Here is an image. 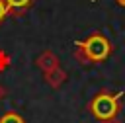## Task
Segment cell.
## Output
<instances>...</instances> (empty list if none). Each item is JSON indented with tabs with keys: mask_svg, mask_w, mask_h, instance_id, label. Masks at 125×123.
I'll list each match as a JSON object with an SVG mask.
<instances>
[{
	"mask_svg": "<svg viewBox=\"0 0 125 123\" xmlns=\"http://www.w3.org/2000/svg\"><path fill=\"white\" fill-rule=\"evenodd\" d=\"M76 47H78L76 57L80 55L82 61H94V62H96V61H104V59H107L109 53H111V43H109L104 35H100V33H94V35H90L88 39L76 43Z\"/></svg>",
	"mask_w": 125,
	"mask_h": 123,
	"instance_id": "1",
	"label": "cell"
},
{
	"mask_svg": "<svg viewBox=\"0 0 125 123\" xmlns=\"http://www.w3.org/2000/svg\"><path fill=\"white\" fill-rule=\"evenodd\" d=\"M119 96H121V94H98V96L92 100V103H90L92 113H94L98 119H102V121L113 119V117L117 115V109H119V103H117Z\"/></svg>",
	"mask_w": 125,
	"mask_h": 123,
	"instance_id": "2",
	"label": "cell"
},
{
	"mask_svg": "<svg viewBox=\"0 0 125 123\" xmlns=\"http://www.w3.org/2000/svg\"><path fill=\"white\" fill-rule=\"evenodd\" d=\"M37 64H39V68H43L45 72H49V70H55V68L59 66V61H57V57H55L51 51H45V53L37 59Z\"/></svg>",
	"mask_w": 125,
	"mask_h": 123,
	"instance_id": "3",
	"label": "cell"
},
{
	"mask_svg": "<svg viewBox=\"0 0 125 123\" xmlns=\"http://www.w3.org/2000/svg\"><path fill=\"white\" fill-rule=\"evenodd\" d=\"M45 76H47V82L51 84V86H59L62 80H64V72L57 66L55 70H49V72H45Z\"/></svg>",
	"mask_w": 125,
	"mask_h": 123,
	"instance_id": "4",
	"label": "cell"
},
{
	"mask_svg": "<svg viewBox=\"0 0 125 123\" xmlns=\"http://www.w3.org/2000/svg\"><path fill=\"white\" fill-rule=\"evenodd\" d=\"M4 2L8 4L10 10H16V12H23L33 4V0H4Z\"/></svg>",
	"mask_w": 125,
	"mask_h": 123,
	"instance_id": "5",
	"label": "cell"
},
{
	"mask_svg": "<svg viewBox=\"0 0 125 123\" xmlns=\"http://www.w3.org/2000/svg\"><path fill=\"white\" fill-rule=\"evenodd\" d=\"M0 123H23V119H21L18 113L8 111V113H4V115L0 117Z\"/></svg>",
	"mask_w": 125,
	"mask_h": 123,
	"instance_id": "6",
	"label": "cell"
},
{
	"mask_svg": "<svg viewBox=\"0 0 125 123\" xmlns=\"http://www.w3.org/2000/svg\"><path fill=\"white\" fill-rule=\"evenodd\" d=\"M8 64H10V57H8L4 51H0V70H4Z\"/></svg>",
	"mask_w": 125,
	"mask_h": 123,
	"instance_id": "7",
	"label": "cell"
},
{
	"mask_svg": "<svg viewBox=\"0 0 125 123\" xmlns=\"http://www.w3.org/2000/svg\"><path fill=\"white\" fill-rule=\"evenodd\" d=\"M8 12H10V8H8V4L4 2V0H0V21L8 16Z\"/></svg>",
	"mask_w": 125,
	"mask_h": 123,
	"instance_id": "8",
	"label": "cell"
},
{
	"mask_svg": "<svg viewBox=\"0 0 125 123\" xmlns=\"http://www.w3.org/2000/svg\"><path fill=\"white\" fill-rule=\"evenodd\" d=\"M2 96H4V90H2V86H0V100H2Z\"/></svg>",
	"mask_w": 125,
	"mask_h": 123,
	"instance_id": "9",
	"label": "cell"
},
{
	"mask_svg": "<svg viewBox=\"0 0 125 123\" xmlns=\"http://www.w3.org/2000/svg\"><path fill=\"white\" fill-rule=\"evenodd\" d=\"M117 2H119V4H121V6H125V0H117Z\"/></svg>",
	"mask_w": 125,
	"mask_h": 123,
	"instance_id": "10",
	"label": "cell"
}]
</instances>
